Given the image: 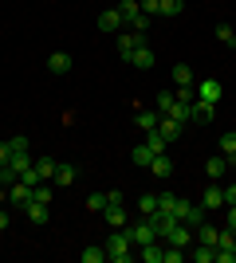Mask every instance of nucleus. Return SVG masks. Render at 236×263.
Returning a JSON list of instances; mask_svg holds the SVG:
<instances>
[{"mask_svg": "<svg viewBox=\"0 0 236 263\" xmlns=\"http://www.w3.org/2000/svg\"><path fill=\"white\" fill-rule=\"evenodd\" d=\"M150 173H154L157 181H166V177L173 173V161H169L166 154H154V161H150Z\"/></svg>", "mask_w": 236, "mask_h": 263, "instance_id": "nucleus-13", "label": "nucleus"}, {"mask_svg": "<svg viewBox=\"0 0 236 263\" xmlns=\"http://www.w3.org/2000/svg\"><path fill=\"white\" fill-rule=\"evenodd\" d=\"M138 130H157V122H161V114L157 110H138Z\"/></svg>", "mask_w": 236, "mask_h": 263, "instance_id": "nucleus-23", "label": "nucleus"}, {"mask_svg": "<svg viewBox=\"0 0 236 263\" xmlns=\"http://www.w3.org/2000/svg\"><path fill=\"white\" fill-rule=\"evenodd\" d=\"M8 149L12 154H28V138H8Z\"/></svg>", "mask_w": 236, "mask_h": 263, "instance_id": "nucleus-43", "label": "nucleus"}, {"mask_svg": "<svg viewBox=\"0 0 236 263\" xmlns=\"http://www.w3.org/2000/svg\"><path fill=\"white\" fill-rule=\"evenodd\" d=\"M146 145L154 149V154H166V149H169V142H166V134H161V130H146Z\"/></svg>", "mask_w": 236, "mask_h": 263, "instance_id": "nucleus-26", "label": "nucleus"}, {"mask_svg": "<svg viewBox=\"0 0 236 263\" xmlns=\"http://www.w3.org/2000/svg\"><path fill=\"white\" fill-rule=\"evenodd\" d=\"M75 177H79V173H75V165H67V161H59V165H56V185H59V189L75 185Z\"/></svg>", "mask_w": 236, "mask_h": 263, "instance_id": "nucleus-15", "label": "nucleus"}, {"mask_svg": "<svg viewBox=\"0 0 236 263\" xmlns=\"http://www.w3.org/2000/svg\"><path fill=\"white\" fill-rule=\"evenodd\" d=\"M32 193H35V189H32V185H24L20 177H16V181H12V185H8V200H12V204H16V209H24V204L32 200Z\"/></svg>", "mask_w": 236, "mask_h": 263, "instance_id": "nucleus-6", "label": "nucleus"}, {"mask_svg": "<svg viewBox=\"0 0 236 263\" xmlns=\"http://www.w3.org/2000/svg\"><path fill=\"white\" fill-rule=\"evenodd\" d=\"M71 63H75V59H71L67 51H51L47 55V71H51V75H67Z\"/></svg>", "mask_w": 236, "mask_h": 263, "instance_id": "nucleus-8", "label": "nucleus"}, {"mask_svg": "<svg viewBox=\"0 0 236 263\" xmlns=\"http://www.w3.org/2000/svg\"><path fill=\"white\" fill-rule=\"evenodd\" d=\"M161 243H173V248H193V228L177 220L169 232H161Z\"/></svg>", "mask_w": 236, "mask_h": 263, "instance_id": "nucleus-3", "label": "nucleus"}, {"mask_svg": "<svg viewBox=\"0 0 236 263\" xmlns=\"http://www.w3.org/2000/svg\"><path fill=\"white\" fill-rule=\"evenodd\" d=\"M130 161H134L138 169H150V161H154V149H150L146 142H142V145H134V149H130Z\"/></svg>", "mask_w": 236, "mask_h": 263, "instance_id": "nucleus-16", "label": "nucleus"}, {"mask_svg": "<svg viewBox=\"0 0 236 263\" xmlns=\"http://www.w3.org/2000/svg\"><path fill=\"white\" fill-rule=\"evenodd\" d=\"M213 114H216V106H209V102H189V122H213Z\"/></svg>", "mask_w": 236, "mask_h": 263, "instance_id": "nucleus-12", "label": "nucleus"}, {"mask_svg": "<svg viewBox=\"0 0 236 263\" xmlns=\"http://www.w3.org/2000/svg\"><path fill=\"white\" fill-rule=\"evenodd\" d=\"M173 83H177V87H193V83H197V79H193V67L177 63V67H173Z\"/></svg>", "mask_w": 236, "mask_h": 263, "instance_id": "nucleus-24", "label": "nucleus"}, {"mask_svg": "<svg viewBox=\"0 0 236 263\" xmlns=\"http://www.w3.org/2000/svg\"><path fill=\"white\" fill-rule=\"evenodd\" d=\"M173 99L189 106V102H197V87H177V90H173Z\"/></svg>", "mask_w": 236, "mask_h": 263, "instance_id": "nucleus-33", "label": "nucleus"}, {"mask_svg": "<svg viewBox=\"0 0 236 263\" xmlns=\"http://www.w3.org/2000/svg\"><path fill=\"white\" fill-rule=\"evenodd\" d=\"M225 209H228V212H225V220H228L225 228H232V232H236V204H225Z\"/></svg>", "mask_w": 236, "mask_h": 263, "instance_id": "nucleus-45", "label": "nucleus"}, {"mask_svg": "<svg viewBox=\"0 0 236 263\" xmlns=\"http://www.w3.org/2000/svg\"><path fill=\"white\" fill-rule=\"evenodd\" d=\"M118 12H122V20L130 24L138 16V12H142V4H138V0H122V4H118Z\"/></svg>", "mask_w": 236, "mask_h": 263, "instance_id": "nucleus-31", "label": "nucleus"}, {"mask_svg": "<svg viewBox=\"0 0 236 263\" xmlns=\"http://www.w3.org/2000/svg\"><path fill=\"white\" fill-rule=\"evenodd\" d=\"M83 263H106V248H87V252H83Z\"/></svg>", "mask_w": 236, "mask_h": 263, "instance_id": "nucleus-34", "label": "nucleus"}, {"mask_svg": "<svg viewBox=\"0 0 236 263\" xmlns=\"http://www.w3.org/2000/svg\"><path fill=\"white\" fill-rule=\"evenodd\" d=\"M87 209L90 212H102V209H106V193H90V197H87Z\"/></svg>", "mask_w": 236, "mask_h": 263, "instance_id": "nucleus-35", "label": "nucleus"}, {"mask_svg": "<svg viewBox=\"0 0 236 263\" xmlns=\"http://www.w3.org/2000/svg\"><path fill=\"white\" fill-rule=\"evenodd\" d=\"M161 252H166V243L154 240V243H146V248H138V259L142 263H161Z\"/></svg>", "mask_w": 236, "mask_h": 263, "instance_id": "nucleus-14", "label": "nucleus"}, {"mask_svg": "<svg viewBox=\"0 0 236 263\" xmlns=\"http://www.w3.org/2000/svg\"><path fill=\"white\" fill-rule=\"evenodd\" d=\"M181 8H185V0H161V16H181Z\"/></svg>", "mask_w": 236, "mask_h": 263, "instance_id": "nucleus-32", "label": "nucleus"}, {"mask_svg": "<svg viewBox=\"0 0 236 263\" xmlns=\"http://www.w3.org/2000/svg\"><path fill=\"white\" fill-rule=\"evenodd\" d=\"M225 204H236V185H228V189H225Z\"/></svg>", "mask_w": 236, "mask_h": 263, "instance_id": "nucleus-48", "label": "nucleus"}, {"mask_svg": "<svg viewBox=\"0 0 236 263\" xmlns=\"http://www.w3.org/2000/svg\"><path fill=\"white\" fill-rule=\"evenodd\" d=\"M201 204H205V209H209V216H213L216 209H225V189L209 185V189H205V193H201Z\"/></svg>", "mask_w": 236, "mask_h": 263, "instance_id": "nucleus-7", "label": "nucleus"}, {"mask_svg": "<svg viewBox=\"0 0 236 263\" xmlns=\"http://www.w3.org/2000/svg\"><path fill=\"white\" fill-rule=\"evenodd\" d=\"M122 232L130 236V243H134V252H138V248H146V243H154V240H157V228L150 224V216H146V220H134V224H126Z\"/></svg>", "mask_w": 236, "mask_h": 263, "instance_id": "nucleus-2", "label": "nucleus"}, {"mask_svg": "<svg viewBox=\"0 0 236 263\" xmlns=\"http://www.w3.org/2000/svg\"><path fill=\"white\" fill-rule=\"evenodd\" d=\"M130 63H134V67H142V71H150V67H154V51H150V47L142 44L134 55H130Z\"/></svg>", "mask_w": 236, "mask_h": 263, "instance_id": "nucleus-25", "label": "nucleus"}, {"mask_svg": "<svg viewBox=\"0 0 236 263\" xmlns=\"http://www.w3.org/2000/svg\"><path fill=\"white\" fill-rule=\"evenodd\" d=\"M142 44H146V32H118V55H122L126 63H130V55Z\"/></svg>", "mask_w": 236, "mask_h": 263, "instance_id": "nucleus-4", "label": "nucleus"}, {"mask_svg": "<svg viewBox=\"0 0 236 263\" xmlns=\"http://www.w3.org/2000/svg\"><path fill=\"white\" fill-rule=\"evenodd\" d=\"M32 200H40V204H51V189H44V181L35 185V193H32Z\"/></svg>", "mask_w": 236, "mask_h": 263, "instance_id": "nucleus-39", "label": "nucleus"}, {"mask_svg": "<svg viewBox=\"0 0 236 263\" xmlns=\"http://www.w3.org/2000/svg\"><path fill=\"white\" fill-rule=\"evenodd\" d=\"M193 87H197V99L209 102V106H216V102H221V95H225V87H221L216 79H205V83H193Z\"/></svg>", "mask_w": 236, "mask_h": 263, "instance_id": "nucleus-5", "label": "nucleus"}, {"mask_svg": "<svg viewBox=\"0 0 236 263\" xmlns=\"http://www.w3.org/2000/svg\"><path fill=\"white\" fill-rule=\"evenodd\" d=\"M138 209H142V216H150V212H157V197H154V193H146V197L138 200Z\"/></svg>", "mask_w": 236, "mask_h": 263, "instance_id": "nucleus-36", "label": "nucleus"}, {"mask_svg": "<svg viewBox=\"0 0 236 263\" xmlns=\"http://www.w3.org/2000/svg\"><path fill=\"white\" fill-rule=\"evenodd\" d=\"M102 220H106L111 228H126V224H130V216H126L122 204H106V209H102Z\"/></svg>", "mask_w": 236, "mask_h": 263, "instance_id": "nucleus-10", "label": "nucleus"}, {"mask_svg": "<svg viewBox=\"0 0 236 263\" xmlns=\"http://www.w3.org/2000/svg\"><path fill=\"white\" fill-rule=\"evenodd\" d=\"M102 248H106V259H111V263H130V259H138L134 243H130V236H126L122 228H114V236L102 243Z\"/></svg>", "mask_w": 236, "mask_h": 263, "instance_id": "nucleus-1", "label": "nucleus"}, {"mask_svg": "<svg viewBox=\"0 0 236 263\" xmlns=\"http://www.w3.org/2000/svg\"><path fill=\"white\" fill-rule=\"evenodd\" d=\"M32 161H35V157H28V154H12V161H8V169H12V173H16V177H20V173H24V169H32Z\"/></svg>", "mask_w": 236, "mask_h": 263, "instance_id": "nucleus-28", "label": "nucleus"}, {"mask_svg": "<svg viewBox=\"0 0 236 263\" xmlns=\"http://www.w3.org/2000/svg\"><path fill=\"white\" fill-rule=\"evenodd\" d=\"M99 28H102V32H122V28H126V20H122V12H118V8H111V12H102V16H99Z\"/></svg>", "mask_w": 236, "mask_h": 263, "instance_id": "nucleus-11", "label": "nucleus"}, {"mask_svg": "<svg viewBox=\"0 0 236 263\" xmlns=\"http://www.w3.org/2000/svg\"><path fill=\"white\" fill-rule=\"evenodd\" d=\"M12 181H16V173H12L8 165H0V189H8V185H12Z\"/></svg>", "mask_w": 236, "mask_h": 263, "instance_id": "nucleus-44", "label": "nucleus"}, {"mask_svg": "<svg viewBox=\"0 0 236 263\" xmlns=\"http://www.w3.org/2000/svg\"><path fill=\"white\" fill-rule=\"evenodd\" d=\"M138 4H142L146 16H161V0H138Z\"/></svg>", "mask_w": 236, "mask_h": 263, "instance_id": "nucleus-40", "label": "nucleus"}, {"mask_svg": "<svg viewBox=\"0 0 236 263\" xmlns=\"http://www.w3.org/2000/svg\"><path fill=\"white\" fill-rule=\"evenodd\" d=\"M189 255H193L197 263H213V259H216V248H209V243H197V240H193Z\"/></svg>", "mask_w": 236, "mask_h": 263, "instance_id": "nucleus-22", "label": "nucleus"}, {"mask_svg": "<svg viewBox=\"0 0 236 263\" xmlns=\"http://www.w3.org/2000/svg\"><path fill=\"white\" fill-rule=\"evenodd\" d=\"M216 236H221V228H216L213 220H205L201 228H193V240H197V243H209V248H216Z\"/></svg>", "mask_w": 236, "mask_h": 263, "instance_id": "nucleus-9", "label": "nucleus"}, {"mask_svg": "<svg viewBox=\"0 0 236 263\" xmlns=\"http://www.w3.org/2000/svg\"><path fill=\"white\" fill-rule=\"evenodd\" d=\"M166 114H169V118H173V122H181V126L189 122V106H185V102H177V99H173V106H169Z\"/></svg>", "mask_w": 236, "mask_h": 263, "instance_id": "nucleus-29", "label": "nucleus"}, {"mask_svg": "<svg viewBox=\"0 0 236 263\" xmlns=\"http://www.w3.org/2000/svg\"><path fill=\"white\" fill-rule=\"evenodd\" d=\"M106 204H122V189H111V193H106Z\"/></svg>", "mask_w": 236, "mask_h": 263, "instance_id": "nucleus-46", "label": "nucleus"}, {"mask_svg": "<svg viewBox=\"0 0 236 263\" xmlns=\"http://www.w3.org/2000/svg\"><path fill=\"white\" fill-rule=\"evenodd\" d=\"M20 181H24V185H40V181H44V177H40V173H35V165H32V169H24V173H20Z\"/></svg>", "mask_w": 236, "mask_h": 263, "instance_id": "nucleus-41", "label": "nucleus"}, {"mask_svg": "<svg viewBox=\"0 0 236 263\" xmlns=\"http://www.w3.org/2000/svg\"><path fill=\"white\" fill-rule=\"evenodd\" d=\"M169 106H173V90H161V95H157V114H166Z\"/></svg>", "mask_w": 236, "mask_h": 263, "instance_id": "nucleus-38", "label": "nucleus"}, {"mask_svg": "<svg viewBox=\"0 0 236 263\" xmlns=\"http://www.w3.org/2000/svg\"><path fill=\"white\" fill-rule=\"evenodd\" d=\"M221 154H225V161H228V165H236V130L221 134Z\"/></svg>", "mask_w": 236, "mask_h": 263, "instance_id": "nucleus-18", "label": "nucleus"}, {"mask_svg": "<svg viewBox=\"0 0 236 263\" xmlns=\"http://www.w3.org/2000/svg\"><path fill=\"white\" fill-rule=\"evenodd\" d=\"M8 224H12V220H8V212H0V232L8 228Z\"/></svg>", "mask_w": 236, "mask_h": 263, "instance_id": "nucleus-49", "label": "nucleus"}, {"mask_svg": "<svg viewBox=\"0 0 236 263\" xmlns=\"http://www.w3.org/2000/svg\"><path fill=\"white\" fill-rule=\"evenodd\" d=\"M213 263H236V252H232V248H216V259Z\"/></svg>", "mask_w": 236, "mask_h": 263, "instance_id": "nucleus-42", "label": "nucleus"}, {"mask_svg": "<svg viewBox=\"0 0 236 263\" xmlns=\"http://www.w3.org/2000/svg\"><path fill=\"white\" fill-rule=\"evenodd\" d=\"M146 28H150V16H146V12H138L134 20H130V32H146Z\"/></svg>", "mask_w": 236, "mask_h": 263, "instance_id": "nucleus-37", "label": "nucleus"}, {"mask_svg": "<svg viewBox=\"0 0 236 263\" xmlns=\"http://www.w3.org/2000/svg\"><path fill=\"white\" fill-rule=\"evenodd\" d=\"M205 173H209V181L225 177V173H228V161H225V154H221V157H209V161H205Z\"/></svg>", "mask_w": 236, "mask_h": 263, "instance_id": "nucleus-20", "label": "nucleus"}, {"mask_svg": "<svg viewBox=\"0 0 236 263\" xmlns=\"http://www.w3.org/2000/svg\"><path fill=\"white\" fill-rule=\"evenodd\" d=\"M24 212H28V220H32V224H47V204H40V200H28V204H24Z\"/></svg>", "mask_w": 236, "mask_h": 263, "instance_id": "nucleus-21", "label": "nucleus"}, {"mask_svg": "<svg viewBox=\"0 0 236 263\" xmlns=\"http://www.w3.org/2000/svg\"><path fill=\"white\" fill-rule=\"evenodd\" d=\"M216 40L228 44V47H236V28H232V24H216Z\"/></svg>", "mask_w": 236, "mask_h": 263, "instance_id": "nucleus-30", "label": "nucleus"}, {"mask_svg": "<svg viewBox=\"0 0 236 263\" xmlns=\"http://www.w3.org/2000/svg\"><path fill=\"white\" fill-rule=\"evenodd\" d=\"M32 165H35V173L47 181V177H56V165H59V161H56V157H35Z\"/></svg>", "mask_w": 236, "mask_h": 263, "instance_id": "nucleus-27", "label": "nucleus"}, {"mask_svg": "<svg viewBox=\"0 0 236 263\" xmlns=\"http://www.w3.org/2000/svg\"><path fill=\"white\" fill-rule=\"evenodd\" d=\"M157 130L166 134V142H177V138H181V122H173L169 114H161V122H157Z\"/></svg>", "mask_w": 236, "mask_h": 263, "instance_id": "nucleus-19", "label": "nucleus"}, {"mask_svg": "<svg viewBox=\"0 0 236 263\" xmlns=\"http://www.w3.org/2000/svg\"><path fill=\"white\" fill-rule=\"evenodd\" d=\"M12 161V149H8V142H0V165H8Z\"/></svg>", "mask_w": 236, "mask_h": 263, "instance_id": "nucleus-47", "label": "nucleus"}, {"mask_svg": "<svg viewBox=\"0 0 236 263\" xmlns=\"http://www.w3.org/2000/svg\"><path fill=\"white\" fill-rule=\"evenodd\" d=\"M205 220H209V209H205V204H189V212H185V220H181V224H189V228H201Z\"/></svg>", "mask_w": 236, "mask_h": 263, "instance_id": "nucleus-17", "label": "nucleus"}]
</instances>
